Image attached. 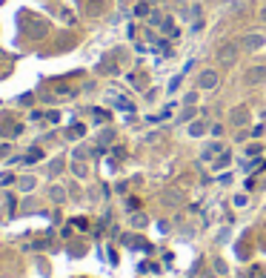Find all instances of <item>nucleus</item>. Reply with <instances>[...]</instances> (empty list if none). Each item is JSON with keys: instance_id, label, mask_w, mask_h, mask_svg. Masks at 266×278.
<instances>
[{"instance_id": "f257e3e1", "label": "nucleus", "mask_w": 266, "mask_h": 278, "mask_svg": "<svg viewBox=\"0 0 266 278\" xmlns=\"http://www.w3.org/2000/svg\"><path fill=\"white\" fill-rule=\"evenodd\" d=\"M238 49H241V43H223V46L218 49V63L220 66H235Z\"/></svg>"}, {"instance_id": "f03ea898", "label": "nucleus", "mask_w": 266, "mask_h": 278, "mask_svg": "<svg viewBox=\"0 0 266 278\" xmlns=\"http://www.w3.org/2000/svg\"><path fill=\"white\" fill-rule=\"evenodd\" d=\"M229 124L235 129H243L246 124H249V109L246 106H238V109H232L229 112Z\"/></svg>"}, {"instance_id": "7ed1b4c3", "label": "nucleus", "mask_w": 266, "mask_h": 278, "mask_svg": "<svg viewBox=\"0 0 266 278\" xmlns=\"http://www.w3.org/2000/svg\"><path fill=\"white\" fill-rule=\"evenodd\" d=\"M163 201H166V207H180L186 201V195H183V189H177V186H169L166 192H163Z\"/></svg>"}, {"instance_id": "20e7f679", "label": "nucleus", "mask_w": 266, "mask_h": 278, "mask_svg": "<svg viewBox=\"0 0 266 278\" xmlns=\"http://www.w3.org/2000/svg\"><path fill=\"white\" fill-rule=\"evenodd\" d=\"M197 86H200V89H215V86H218V72L203 69L200 75H197Z\"/></svg>"}, {"instance_id": "39448f33", "label": "nucleus", "mask_w": 266, "mask_h": 278, "mask_svg": "<svg viewBox=\"0 0 266 278\" xmlns=\"http://www.w3.org/2000/svg\"><path fill=\"white\" fill-rule=\"evenodd\" d=\"M243 81L249 83V86H261L266 81V66H252V69L246 72V78Z\"/></svg>"}, {"instance_id": "423d86ee", "label": "nucleus", "mask_w": 266, "mask_h": 278, "mask_svg": "<svg viewBox=\"0 0 266 278\" xmlns=\"http://www.w3.org/2000/svg\"><path fill=\"white\" fill-rule=\"evenodd\" d=\"M264 43H266V37H264V35H255V32H252V35H246V37L241 40V46L249 49V52H252V49H261Z\"/></svg>"}, {"instance_id": "0eeeda50", "label": "nucleus", "mask_w": 266, "mask_h": 278, "mask_svg": "<svg viewBox=\"0 0 266 278\" xmlns=\"http://www.w3.org/2000/svg\"><path fill=\"white\" fill-rule=\"evenodd\" d=\"M206 129H209L206 121H192V124H189V135H192V138H200Z\"/></svg>"}, {"instance_id": "6e6552de", "label": "nucleus", "mask_w": 266, "mask_h": 278, "mask_svg": "<svg viewBox=\"0 0 266 278\" xmlns=\"http://www.w3.org/2000/svg\"><path fill=\"white\" fill-rule=\"evenodd\" d=\"M218 152H223V146H220V143H209L206 149H203V158H212V155H218Z\"/></svg>"}, {"instance_id": "1a4fd4ad", "label": "nucleus", "mask_w": 266, "mask_h": 278, "mask_svg": "<svg viewBox=\"0 0 266 278\" xmlns=\"http://www.w3.org/2000/svg\"><path fill=\"white\" fill-rule=\"evenodd\" d=\"M223 166H229V155H226V152H223V155H220L218 161L212 163V169H215V172H218V169H223Z\"/></svg>"}, {"instance_id": "9d476101", "label": "nucleus", "mask_w": 266, "mask_h": 278, "mask_svg": "<svg viewBox=\"0 0 266 278\" xmlns=\"http://www.w3.org/2000/svg\"><path fill=\"white\" fill-rule=\"evenodd\" d=\"M135 12H138V17H146V14H149V6H146V3H140Z\"/></svg>"}, {"instance_id": "9b49d317", "label": "nucleus", "mask_w": 266, "mask_h": 278, "mask_svg": "<svg viewBox=\"0 0 266 278\" xmlns=\"http://www.w3.org/2000/svg\"><path fill=\"white\" fill-rule=\"evenodd\" d=\"M195 101H197V95H195V92H189V95H186V106H192Z\"/></svg>"}, {"instance_id": "f8f14e48", "label": "nucleus", "mask_w": 266, "mask_h": 278, "mask_svg": "<svg viewBox=\"0 0 266 278\" xmlns=\"http://www.w3.org/2000/svg\"><path fill=\"white\" fill-rule=\"evenodd\" d=\"M261 17H264V20H266V6H264V9H261Z\"/></svg>"}]
</instances>
